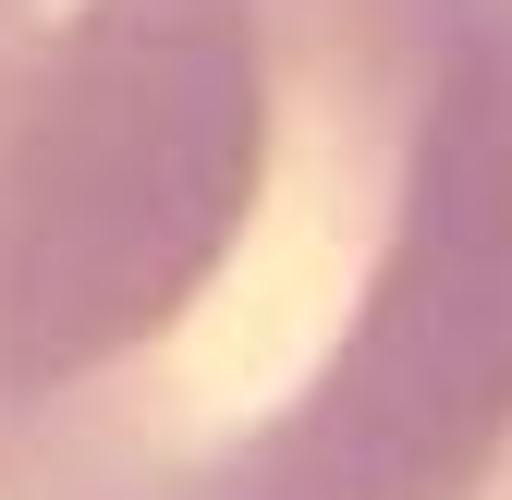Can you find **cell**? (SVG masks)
<instances>
[{
	"instance_id": "cell-2",
	"label": "cell",
	"mask_w": 512,
	"mask_h": 500,
	"mask_svg": "<svg viewBox=\"0 0 512 500\" xmlns=\"http://www.w3.org/2000/svg\"><path fill=\"white\" fill-rule=\"evenodd\" d=\"M25 25H37V0H0V98H13V49H25Z\"/></svg>"
},
{
	"instance_id": "cell-1",
	"label": "cell",
	"mask_w": 512,
	"mask_h": 500,
	"mask_svg": "<svg viewBox=\"0 0 512 500\" xmlns=\"http://www.w3.org/2000/svg\"><path fill=\"white\" fill-rule=\"evenodd\" d=\"M512 452V0H74L0 98V500H476Z\"/></svg>"
},
{
	"instance_id": "cell-3",
	"label": "cell",
	"mask_w": 512,
	"mask_h": 500,
	"mask_svg": "<svg viewBox=\"0 0 512 500\" xmlns=\"http://www.w3.org/2000/svg\"><path fill=\"white\" fill-rule=\"evenodd\" d=\"M500 500H512V488H500Z\"/></svg>"
}]
</instances>
